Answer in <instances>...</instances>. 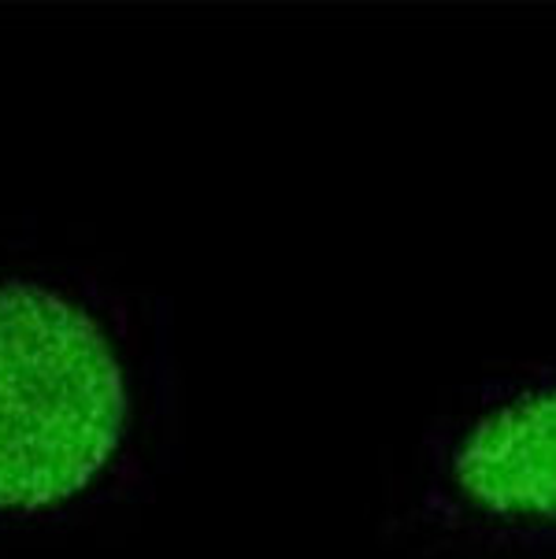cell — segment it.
<instances>
[{
  "instance_id": "1",
  "label": "cell",
  "mask_w": 556,
  "mask_h": 559,
  "mask_svg": "<svg viewBox=\"0 0 556 559\" xmlns=\"http://www.w3.org/2000/svg\"><path fill=\"white\" fill-rule=\"evenodd\" d=\"M119 426L122 378L100 330L42 289H0V508L71 497Z\"/></svg>"
},
{
  "instance_id": "2",
  "label": "cell",
  "mask_w": 556,
  "mask_h": 559,
  "mask_svg": "<svg viewBox=\"0 0 556 559\" xmlns=\"http://www.w3.org/2000/svg\"><path fill=\"white\" fill-rule=\"evenodd\" d=\"M452 478L494 515L556 523V390L478 423L460 444Z\"/></svg>"
}]
</instances>
